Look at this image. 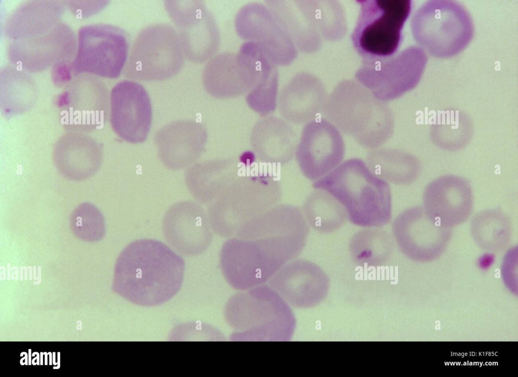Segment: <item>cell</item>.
Wrapping results in <instances>:
<instances>
[{
	"mask_svg": "<svg viewBox=\"0 0 518 377\" xmlns=\"http://www.w3.org/2000/svg\"><path fill=\"white\" fill-rule=\"evenodd\" d=\"M183 258L157 240L141 239L128 244L115 266L113 286L128 301L140 306L161 305L180 290Z\"/></svg>",
	"mask_w": 518,
	"mask_h": 377,
	"instance_id": "1",
	"label": "cell"
},
{
	"mask_svg": "<svg viewBox=\"0 0 518 377\" xmlns=\"http://www.w3.org/2000/svg\"><path fill=\"white\" fill-rule=\"evenodd\" d=\"M512 226L509 216L498 209H488L477 212L472 217L470 234L481 249L498 252L509 245Z\"/></svg>",
	"mask_w": 518,
	"mask_h": 377,
	"instance_id": "18",
	"label": "cell"
},
{
	"mask_svg": "<svg viewBox=\"0 0 518 377\" xmlns=\"http://www.w3.org/2000/svg\"><path fill=\"white\" fill-rule=\"evenodd\" d=\"M305 216L312 228L322 234L335 232L348 220L344 207L328 192L316 189L304 205Z\"/></svg>",
	"mask_w": 518,
	"mask_h": 377,
	"instance_id": "20",
	"label": "cell"
},
{
	"mask_svg": "<svg viewBox=\"0 0 518 377\" xmlns=\"http://www.w3.org/2000/svg\"><path fill=\"white\" fill-rule=\"evenodd\" d=\"M162 231L168 244L187 256L202 253L211 241L206 214L198 204L192 201L172 205L165 214Z\"/></svg>",
	"mask_w": 518,
	"mask_h": 377,
	"instance_id": "12",
	"label": "cell"
},
{
	"mask_svg": "<svg viewBox=\"0 0 518 377\" xmlns=\"http://www.w3.org/2000/svg\"><path fill=\"white\" fill-rule=\"evenodd\" d=\"M345 143L340 131L324 119L313 120L303 128L296 148V159L305 176L316 181L342 162Z\"/></svg>",
	"mask_w": 518,
	"mask_h": 377,
	"instance_id": "9",
	"label": "cell"
},
{
	"mask_svg": "<svg viewBox=\"0 0 518 377\" xmlns=\"http://www.w3.org/2000/svg\"><path fill=\"white\" fill-rule=\"evenodd\" d=\"M185 58L176 28L166 23L152 24L142 29L135 37L124 75L133 81H163L180 72Z\"/></svg>",
	"mask_w": 518,
	"mask_h": 377,
	"instance_id": "4",
	"label": "cell"
},
{
	"mask_svg": "<svg viewBox=\"0 0 518 377\" xmlns=\"http://www.w3.org/2000/svg\"><path fill=\"white\" fill-rule=\"evenodd\" d=\"M154 139L161 162L170 170H178L188 167L200 157L207 134L201 124L180 120L163 126Z\"/></svg>",
	"mask_w": 518,
	"mask_h": 377,
	"instance_id": "13",
	"label": "cell"
},
{
	"mask_svg": "<svg viewBox=\"0 0 518 377\" xmlns=\"http://www.w3.org/2000/svg\"><path fill=\"white\" fill-rule=\"evenodd\" d=\"M53 157L56 168L62 175L68 179L82 180L93 175L100 167L103 149L89 136L69 132L56 142Z\"/></svg>",
	"mask_w": 518,
	"mask_h": 377,
	"instance_id": "14",
	"label": "cell"
},
{
	"mask_svg": "<svg viewBox=\"0 0 518 377\" xmlns=\"http://www.w3.org/2000/svg\"><path fill=\"white\" fill-rule=\"evenodd\" d=\"M393 237L380 228H364L351 238L349 249L354 261L361 266H379L394 252Z\"/></svg>",
	"mask_w": 518,
	"mask_h": 377,
	"instance_id": "19",
	"label": "cell"
},
{
	"mask_svg": "<svg viewBox=\"0 0 518 377\" xmlns=\"http://www.w3.org/2000/svg\"><path fill=\"white\" fill-rule=\"evenodd\" d=\"M367 165L376 176L398 185L415 182L422 170L420 160L414 155L396 148H375L368 152Z\"/></svg>",
	"mask_w": 518,
	"mask_h": 377,
	"instance_id": "16",
	"label": "cell"
},
{
	"mask_svg": "<svg viewBox=\"0 0 518 377\" xmlns=\"http://www.w3.org/2000/svg\"><path fill=\"white\" fill-rule=\"evenodd\" d=\"M75 62L77 71H88L115 79L123 71L129 54L127 34L110 24L85 27L80 31Z\"/></svg>",
	"mask_w": 518,
	"mask_h": 377,
	"instance_id": "7",
	"label": "cell"
},
{
	"mask_svg": "<svg viewBox=\"0 0 518 377\" xmlns=\"http://www.w3.org/2000/svg\"><path fill=\"white\" fill-rule=\"evenodd\" d=\"M360 11L352 39L363 56L389 57L397 50L410 12V1H358Z\"/></svg>",
	"mask_w": 518,
	"mask_h": 377,
	"instance_id": "5",
	"label": "cell"
},
{
	"mask_svg": "<svg viewBox=\"0 0 518 377\" xmlns=\"http://www.w3.org/2000/svg\"><path fill=\"white\" fill-rule=\"evenodd\" d=\"M315 189L325 191L344 207L348 220L362 228H381L392 217L388 182L375 175L361 159L351 158L315 181Z\"/></svg>",
	"mask_w": 518,
	"mask_h": 377,
	"instance_id": "2",
	"label": "cell"
},
{
	"mask_svg": "<svg viewBox=\"0 0 518 377\" xmlns=\"http://www.w3.org/2000/svg\"><path fill=\"white\" fill-rule=\"evenodd\" d=\"M324 95L320 90L303 89L291 82L279 97L280 112L288 121L303 124L314 120L319 113Z\"/></svg>",
	"mask_w": 518,
	"mask_h": 377,
	"instance_id": "21",
	"label": "cell"
},
{
	"mask_svg": "<svg viewBox=\"0 0 518 377\" xmlns=\"http://www.w3.org/2000/svg\"><path fill=\"white\" fill-rule=\"evenodd\" d=\"M164 7L176 26L185 58L198 63L214 53L219 33L214 19L199 1H166Z\"/></svg>",
	"mask_w": 518,
	"mask_h": 377,
	"instance_id": "8",
	"label": "cell"
},
{
	"mask_svg": "<svg viewBox=\"0 0 518 377\" xmlns=\"http://www.w3.org/2000/svg\"><path fill=\"white\" fill-rule=\"evenodd\" d=\"M237 163L233 159L204 162L191 167L186 173L188 188L198 201L205 202L214 197L224 184L234 176Z\"/></svg>",
	"mask_w": 518,
	"mask_h": 377,
	"instance_id": "17",
	"label": "cell"
},
{
	"mask_svg": "<svg viewBox=\"0 0 518 377\" xmlns=\"http://www.w3.org/2000/svg\"><path fill=\"white\" fill-rule=\"evenodd\" d=\"M473 125L467 118L446 115L430 126L429 135L432 143L441 150L455 152L464 148L473 135Z\"/></svg>",
	"mask_w": 518,
	"mask_h": 377,
	"instance_id": "22",
	"label": "cell"
},
{
	"mask_svg": "<svg viewBox=\"0 0 518 377\" xmlns=\"http://www.w3.org/2000/svg\"><path fill=\"white\" fill-rule=\"evenodd\" d=\"M423 207L442 227L452 229L465 222L474 205L472 188L465 178L441 175L430 181L422 194Z\"/></svg>",
	"mask_w": 518,
	"mask_h": 377,
	"instance_id": "11",
	"label": "cell"
},
{
	"mask_svg": "<svg viewBox=\"0 0 518 377\" xmlns=\"http://www.w3.org/2000/svg\"><path fill=\"white\" fill-rule=\"evenodd\" d=\"M71 228L78 238L89 242L101 240L105 234L103 215L94 205L84 203L72 212Z\"/></svg>",
	"mask_w": 518,
	"mask_h": 377,
	"instance_id": "23",
	"label": "cell"
},
{
	"mask_svg": "<svg viewBox=\"0 0 518 377\" xmlns=\"http://www.w3.org/2000/svg\"><path fill=\"white\" fill-rule=\"evenodd\" d=\"M393 237L400 251L413 261L428 262L444 253L452 238V229L431 218L422 206L399 213L392 225Z\"/></svg>",
	"mask_w": 518,
	"mask_h": 377,
	"instance_id": "6",
	"label": "cell"
},
{
	"mask_svg": "<svg viewBox=\"0 0 518 377\" xmlns=\"http://www.w3.org/2000/svg\"><path fill=\"white\" fill-rule=\"evenodd\" d=\"M296 136L291 127L277 118L262 119L254 126L251 143L258 158L267 162L284 163L295 151Z\"/></svg>",
	"mask_w": 518,
	"mask_h": 377,
	"instance_id": "15",
	"label": "cell"
},
{
	"mask_svg": "<svg viewBox=\"0 0 518 377\" xmlns=\"http://www.w3.org/2000/svg\"><path fill=\"white\" fill-rule=\"evenodd\" d=\"M152 108L149 95L136 81L117 83L110 94V121L114 132L132 143L146 140L151 126Z\"/></svg>",
	"mask_w": 518,
	"mask_h": 377,
	"instance_id": "10",
	"label": "cell"
},
{
	"mask_svg": "<svg viewBox=\"0 0 518 377\" xmlns=\"http://www.w3.org/2000/svg\"><path fill=\"white\" fill-rule=\"evenodd\" d=\"M329 104L326 117L329 122L363 147L377 148L393 134L390 110L363 91L339 89Z\"/></svg>",
	"mask_w": 518,
	"mask_h": 377,
	"instance_id": "3",
	"label": "cell"
}]
</instances>
